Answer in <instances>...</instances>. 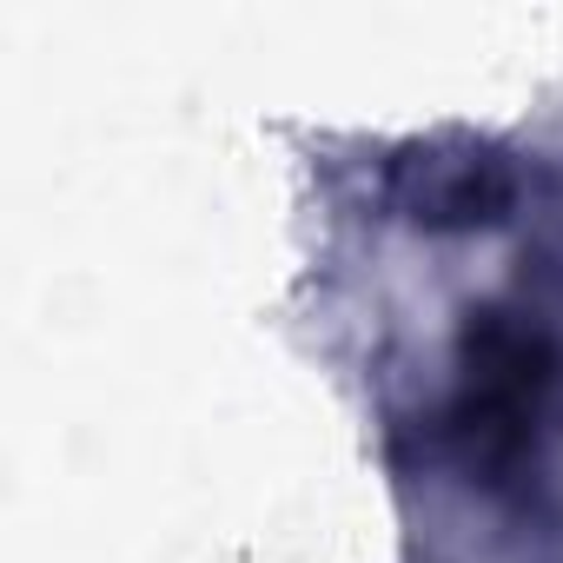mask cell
I'll list each match as a JSON object with an SVG mask.
<instances>
[{
	"mask_svg": "<svg viewBox=\"0 0 563 563\" xmlns=\"http://www.w3.org/2000/svg\"><path fill=\"white\" fill-rule=\"evenodd\" d=\"M543 378H550L543 339L530 325H517L510 312H484V325L471 332V391H464L471 457L504 464L523 444L537 398H543Z\"/></svg>",
	"mask_w": 563,
	"mask_h": 563,
	"instance_id": "1",
	"label": "cell"
},
{
	"mask_svg": "<svg viewBox=\"0 0 563 563\" xmlns=\"http://www.w3.org/2000/svg\"><path fill=\"white\" fill-rule=\"evenodd\" d=\"M510 192H517L510 166L471 140L411 146L391 173V206L418 225H490V219H504Z\"/></svg>",
	"mask_w": 563,
	"mask_h": 563,
	"instance_id": "2",
	"label": "cell"
}]
</instances>
